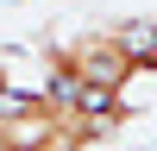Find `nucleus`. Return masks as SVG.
<instances>
[{
    "instance_id": "obj_1",
    "label": "nucleus",
    "mask_w": 157,
    "mask_h": 151,
    "mask_svg": "<svg viewBox=\"0 0 157 151\" xmlns=\"http://www.w3.org/2000/svg\"><path fill=\"white\" fill-rule=\"evenodd\" d=\"M113 44H120L126 57L138 63V76H145V69H157V25H145V19H126V25H113Z\"/></svg>"
}]
</instances>
